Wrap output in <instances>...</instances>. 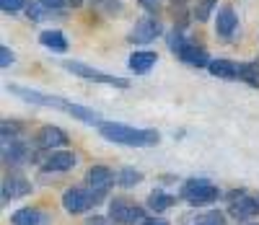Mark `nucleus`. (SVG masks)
<instances>
[{"label": "nucleus", "mask_w": 259, "mask_h": 225, "mask_svg": "<svg viewBox=\"0 0 259 225\" xmlns=\"http://www.w3.org/2000/svg\"><path fill=\"white\" fill-rule=\"evenodd\" d=\"M99 134L104 140L127 145V148H153L161 143V134L156 129H140V127H130L122 122H101Z\"/></svg>", "instance_id": "nucleus-1"}, {"label": "nucleus", "mask_w": 259, "mask_h": 225, "mask_svg": "<svg viewBox=\"0 0 259 225\" xmlns=\"http://www.w3.org/2000/svg\"><path fill=\"white\" fill-rule=\"evenodd\" d=\"M182 197L192 207H207V205L221 199V189L215 184H210L207 178H187L182 187Z\"/></svg>", "instance_id": "nucleus-2"}, {"label": "nucleus", "mask_w": 259, "mask_h": 225, "mask_svg": "<svg viewBox=\"0 0 259 225\" xmlns=\"http://www.w3.org/2000/svg\"><path fill=\"white\" fill-rule=\"evenodd\" d=\"M62 67L68 73H73L75 78H83V80H89V83H101V85H112V88H130V80L117 78V75H109V73H101V70H96V67L85 65V62L62 60Z\"/></svg>", "instance_id": "nucleus-3"}, {"label": "nucleus", "mask_w": 259, "mask_h": 225, "mask_svg": "<svg viewBox=\"0 0 259 225\" xmlns=\"http://www.w3.org/2000/svg\"><path fill=\"white\" fill-rule=\"evenodd\" d=\"M8 94L18 96L21 101H26V104H34V106L60 109V111H65V114H70V109H73V104H70V101H65V99H60V96H50V94H41V91H36V88L16 85V83H11V85H8Z\"/></svg>", "instance_id": "nucleus-4"}, {"label": "nucleus", "mask_w": 259, "mask_h": 225, "mask_svg": "<svg viewBox=\"0 0 259 225\" xmlns=\"http://www.w3.org/2000/svg\"><path fill=\"white\" fill-rule=\"evenodd\" d=\"M85 182H89V192L94 197V205H101V202L109 197V189L117 184V173L106 166H91L89 173H85Z\"/></svg>", "instance_id": "nucleus-5"}, {"label": "nucleus", "mask_w": 259, "mask_h": 225, "mask_svg": "<svg viewBox=\"0 0 259 225\" xmlns=\"http://www.w3.org/2000/svg\"><path fill=\"white\" fill-rule=\"evenodd\" d=\"M109 220L114 225H135V222L143 225L148 217H145L143 207L133 205V202L124 199V197H114V199H109Z\"/></svg>", "instance_id": "nucleus-6"}, {"label": "nucleus", "mask_w": 259, "mask_h": 225, "mask_svg": "<svg viewBox=\"0 0 259 225\" xmlns=\"http://www.w3.org/2000/svg\"><path fill=\"white\" fill-rule=\"evenodd\" d=\"M163 34V24L156 18V16H143L138 24L133 26V31H130V44H150L156 41L158 36Z\"/></svg>", "instance_id": "nucleus-7"}, {"label": "nucleus", "mask_w": 259, "mask_h": 225, "mask_svg": "<svg viewBox=\"0 0 259 225\" xmlns=\"http://www.w3.org/2000/svg\"><path fill=\"white\" fill-rule=\"evenodd\" d=\"M62 207H65V212H70V215H80V212L91 210L96 205H94V197H91L89 189L70 187V189L62 192Z\"/></svg>", "instance_id": "nucleus-8"}, {"label": "nucleus", "mask_w": 259, "mask_h": 225, "mask_svg": "<svg viewBox=\"0 0 259 225\" xmlns=\"http://www.w3.org/2000/svg\"><path fill=\"white\" fill-rule=\"evenodd\" d=\"M62 145H68V132L55 127V124H45L34 132V148H39V150H52L55 153Z\"/></svg>", "instance_id": "nucleus-9"}, {"label": "nucleus", "mask_w": 259, "mask_h": 225, "mask_svg": "<svg viewBox=\"0 0 259 225\" xmlns=\"http://www.w3.org/2000/svg\"><path fill=\"white\" fill-rule=\"evenodd\" d=\"M36 158L34 155V148L26 143V140H16V143H8L3 145V163L11 166V168H21Z\"/></svg>", "instance_id": "nucleus-10"}, {"label": "nucleus", "mask_w": 259, "mask_h": 225, "mask_svg": "<svg viewBox=\"0 0 259 225\" xmlns=\"http://www.w3.org/2000/svg\"><path fill=\"white\" fill-rule=\"evenodd\" d=\"M78 166V155L73 150H55L41 166V173H65Z\"/></svg>", "instance_id": "nucleus-11"}, {"label": "nucleus", "mask_w": 259, "mask_h": 225, "mask_svg": "<svg viewBox=\"0 0 259 225\" xmlns=\"http://www.w3.org/2000/svg\"><path fill=\"white\" fill-rule=\"evenodd\" d=\"M0 194H3V202L29 197L31 194V182H29V178H24L21 173H11V176L3 178V189H0Z\"/></svg>", "instance_id": "nucleus-12"}, {"label": "nucleus", "mask_w": 259, "mask_h": 225, "mask_svg": "<svg viewBox=\"0 0 259 225\" xmlns=\"http://www.w3.org/2000/svg\"><path fill=\"white\" fill-rule=\"evenodd\" d=\"M236 29H239V16H236V11L231 6L218 8V16H215V34L221 39H231L236 34Z\"/></svg>", "instance_id": "nucleus-13"}, {"label": "nucleus", "mask_w": 259, "mask_h": 225, "mask_svg": "<svg viewBox=\"0 0 259 225\" xmlns=\"http://www.w3.org/2000/svg\"><path fill=\"white\" fill-rule=\"evenodd\" d=\"M177 57H179L184 65H189V67H207V65H210L207 50L200 47V44H194V41H187L184 47L177 52Z\"/></svg>", "instance_id": "nucleus-14"}, {"label": "nucleus", "mask_w": 259, "mask_h": 225, "mask_svg": "<svg viewBox=\"0 0 259 225\" xmlns=\"http://www.w3.org/2000/svg\"><path fill=\"white\" fill-rule=\"evenodd\" d=\"M207 70H210L215 78H223V80H241V65L233 62V60L215 57V60H210Z\"/></svg>", "instance_id": "nucleus-15"}, {"label": "nucleus", "mask_w": 259, "mask_h": 225, "mask_svg": "<svg viewBox=\"0 0 259 225\" xmlns=\"http://www.w3.org/2000/svg\"><path fill=\"white\" fill-rule=\"evenodd\" d=\"M156 62H158V55H156V52H150V50L133 52V55H130V60H127L130 70H133L135 75H145V73H150V70L156 67Z\"/></svg>", "instance_id": "nucleus-16"}, {"label": "nucleus", "mask_w": 259, "mask_h": 225, "mask_svg": "<svg viewBox=\"0 0 259 225\" xmlns=\"http://www.w3.org/2000/svg\"><path fill=\"white\" fill-rule=\"evenodd\" d=\"M228 215H231L233 220H239V222L251 220L254 215H259V199H254V197H241L239 202H233V205H231Z\"/></svg>", "instance_id": "nucleus-17"}, {"label": "nucleus", "mask_w": 259, "mask_h": 225, "mask_svg": "<svg viewBox=\"0 0 259 225\" xmlns=\"http://www.w3.org/2000/svg\"><path fill=\"white\" fill-rule=\"evenodd\" d=\"M47 215L36 207H21L11 215V225H45Z\"/></svg>", "instance_id": "nucleus-18"}, {"label": "nucleus", "mask_w": 259, "mask_h": 225, "mask_svg": "<svg viewBox=\"0 0 259 225\" xmlns=\"http://www.w3.org/2000/svg\"><path fill=\"white\" fill-rule=\"evenodd\" d=\"M39 41H41V47H47V50H52V52H68V39H65V34L62 31H57V29H47V31H41L39 34Z\"/></svg>", "instance_id": "nucleus-19"}, {"label": "nucleus", "mask_w": 259, "mask_h": 225, "mask_svg": "<svg viewBox=\"0 0 259 225\" xmlns=\"http://www.w3.org/2000/svg\"><path fill=\"white\" fill-rule=\"evenodd\" d=\"M174 202H177V197H171V194L156 189V192L148 194V210L156 212V215H161V212H166L168 207H174Z\"/></svg>", "instance_id": "nucleus-20"}, {"label": "nucleus", "mask_w": 259, "mask_h": 225, "mask_svg": "<svg viewBox=\"0 0 259 225\" xmlns=\"http://www.w3.org/2000/svg\"><path fill=\"white\" fill-rule=\"evenodd\" d=\"M21 134H24V124L21 122H16V119H3L0 122V140H3V145L21 140Z\"/></svg>", "instance_id": "nucleus-21"}, {"label": "nucleus", "mask_w": 259, "mask_h": 225, "mask_svg": "<svg viewBox=\"0 0 259 225\" xmlns=\"http://www.w3.org/2000/svg\"><path fill=\"white\" fill-rule=\"evenodd\" d=\"M140 182H143V171H138L133 166H124L117 171V187H122V189H133Z\"/></svg>", "instance_id": "nucleus-22"}, {"label": "nucleus", "mask_w": 259, "mask_h": 225, "mask_svg": "<svg viewBox=\"0 0 259 225\" xmlns=\"http://www.w3.org/2000/svg\"><path fill=\"white\" fill-rule=\"evenodd\" d=\"M70 117L78 119V122H83V124H101V114H99V111H94L89 106H80V104H73Z\"/></svg>", "instance_id": "nucleus-23"}, {"label": "nucleus", "mask_w": 259, "mask_h": 225, "mask_svg": "<svg viewBox=\"0 0 259 225\" xmlns=\"http://www.w3.org/2000/svg\"><path fill=\"white\" fill-rule=\"evenodd\" d=\"M91 8L101 16H119L124 8V0H91Z\"/></svg>", "instance_id": "nucleus-24"}, {"label": "nucleus", "mask_w": 259, "mask_h": 225, "mask_svg": "<svg viewBox=\"0 0 259 225\" xmlns=\"http://www.w3.org/2000/svg\"><path fill=\"white\" fill-rule=\"evenodd\" d=\"M215 8H218V0H197V6H194V11H192V18L200 21V24H205V21L212 16Z\"/></svg>", "instance_id": "nucleus-25"}, {"label": "nucleus", "mask_w": 259, "mask_h": 225, "mask_svg": "<svg viewBox=\"0 0 259 225\" xmlns=\"http://www.w3.org/2000/svg\"><path fill=\"white\" fill-rule=\"evenodd\" d=\"M241 80L259 88V60L254 62H241Z\"/></svg>", "instance_id": "nucleus-26"}, {"label": "nucleus", "mask_w": 259, "mask_h": 225, "mask_svg": "<svg viewBox=\"0 0 259 225\" xmlns=\"http://www.w3.org/2000/svg\"><path fill=\"white\" fill-rule=\"evenodd\" d=\"M192 225H228V222H226V215L221 210H207L197 220H192Z\"/></svg>", "instance_id": "nucleus-27"}, {"label": "nucleus", "mask_w": 259, "mask_h": 225, "mask_svg": "<svg viewBox=\"0 0 259 225\" xmlns=\"http://www.w3.org/2000/svg\"><path fill=\"white\" fill-rule=\"evenodd\" d=\"M187 41H189V39H187V36L182 34V29H177V26H174V31H168V36H166V44H168V50L174 52V55L184 47Z\"/></svg>", "instance_id": "nucleus-28"}, {"label": "nucleus", "mask_w": 259, "mask_h": 225, "mask_svg": "<svg viewBox=\"0 0 259 225\" xmlns=\"http://www.w3.org/2000/svg\"><path fill=\"white\" fill-rule=\"evenodd\" d=\"M45 11H47V8L41 6L39 0H29V6H26V18L36 24V21H41V18H45Z\"/></svg>", "instance_id": "nucleus-29"}, {"label": "nucleus", "mask_w": 259, "mask_h": 225, "mask_svg": "<svg viewBox=\"0 0 259 225\" xmlns=\"http://www.w3.org/2000/svg\"><path fill=\"white\" fill-rule=\"evenodd\" d=\"M29 0H0V8H3V13H16L21 8H26Z\"/></svg>", "instance_id": "nucleus-30"}, {"label": "nucleus", "mask_w": 259, "mask_h": 225, "mask_svg": "<svg viewBox=\"0 0 259 225\" xmlns=\"http://www.w3.org/2000/svg\"><path fill=\"white\" fill-rule=\"evenodd\" d=\"M13 60H16L13 50L3 44V47H0V65H3V67H8V65H13Z\"/></svg>", "instance_id": "nucleus-31"}, {"label": "nucleus", "mask_w": 259, "mask_h": 225, "mask_svg": "<svg viewBox=\"0 0 259 225\" xmlns=\"http://www.w3.org/2000/svg\"><path fill=\"white\" fill-rule=\"evenodd\" d=\"M138 3H140V8H145L150 16H156L158 8H161V0H138Z\"/></svg>", "instance_id": "nucleus-32"}, {"label": "nucleus", "mask_w": 259, "mask_h": 225, "mask_svg": "<svg viewBox=\"0 0 259 225\" xmlns=\"http://www.w3.org/2000/svg\"><path fill=\"white\" fill-rule=\"evenodd\" d=\"M39 3L45 6L47 11H60V8H62L65 3H68V0H39Z\"/></svg>", "instance_id": "nucleus-33"}, {"label": "nucleus", "mask_w": 259, "mask_h": 225, "mask_svg": "<svg viewBox=\"0 0 259 225\" xmlns=\"http://www.w3.org/2000/svg\"><path fill=\"white\" fill-rule=\"evenodd\" d=\"M85 225H112V222H109V217L94 215V217H89V220H85Z\"/></svg>", "instance_id": "nucleus-34"}, {"label": "nucleus", "mask_w": 259, "mask_h": 225, "mask_svg": "<svg viewBox=\"0 0 259 225\" xmlns=\"http://www.w3.org/2000/svg\"><path fill=\"white\" fill-rule=\"evenodd\" d=\"M143 225H168V220H163V217H148Z\"/></svg>", "instance_id": "nucleus-35"}, {"label": "nucleus", "mask_w": 259, "mask_h": 225, "mask_svg": "<svg viewBox=\"0 0 259 225\" xmlns=\"http://www.w3.org/2000/svg\"><path fill=\"white\" fill-rule=\"evenodd\" d=\"M68 3H70L73 8H80V6H83V0H68Z\"/></svg>", "instance_id": "nucleus-36"}, {"label": "nucleus", "mask_w": 259, "mask_h": 225, "mask_svg": "<svg viewBox=\"0 0 259 225\" xmlns=\"http://www.w3.org/2000/svg\"><path fill=\"white\" fill-rule=\"evenodd\" d=\"M171 3H174V6H187L189 0H171Z\"/></svg>", "instance_id": "nucleus-37"}]
</instances>
